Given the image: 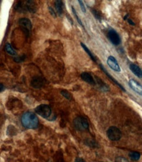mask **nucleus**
Returning a JSON list of instances; mask_svg holds the SVG:
<instances>
[{
  "mask_svg": "<svg viewBox=\"0 0 142 162\" xmlns=\"http://www.w3.org/2000/svg\"><path fill=\"white\" fill-rule=\"evenodd\" d=\"M96 80H97V81H98V84L100 85L101 89L103 90H105V91L108 90V88H107V86H106V85H105L104 83H103L102 81L100 79V78H98V77H97V76H96Z\"/></svg>",
  "mask_w": 142,
  "mask_h": 162,
  "instance_id": "nucleus-19",
  "label": "nucleus"
},
{
  "mask_svg": "<svg viewBox=\"0 0 142 162\" xmlns=\"http://www.w3.org/2000/svg\"><path fill=\"white\" fill-rule=\"evenodd\" d=\"M78 3H79L80 7H81V9L82 10V11L83 13H86V8H85V6L83 1H78Z\"/></svg>",
  "mask_w": 142,
  "mask_h": 162,
  "instance_id": "nucleus-26",
  "label": "nucleus"
},
{
  "mask_svg": "<svg viewBox=\"0 0 142 162\" xmlns=\"http://www.w3.org/2000/svg\"><path fill=\"white\" fill-rule=\"evenodd\" d=\"M72 12H73V14H74V16H75V18L77 19V21L78 22L79 24L80 25H81V26L83 28L85 29V26H84V25H83V22H82L81 20L80 19V18L79 17L78 14H77V12H76V11H75V8H74V7H72Z\"/></svg>",
  "mask_w": 142,
  "mask_h": 162,
  "instance_id": "nucleus-18",
  "label": "nucleus"
},
{
  "mask_svg": "<svg viewBox=\"0 0 142 162\" xmlns=\"http://www.w3.org/2000/svg\"><path fill=\"white\" fill-rule=\"evenodd\" d=\"M140 156V154L139 152H131L129 154L130 158L133 161L139 160Z\"/></svg>",
  "mask_w": 142,
  "mask_h": 162,
  "instance_id": "nucleus-17",
  "label": "nucleus"
},
{
  "mask_svg": "<svg viewBox=\"0 0 142 162\" xmlns=\"http://www.w3.org/2000/svg\"><path fill=\"white\" fill-rule=\"evenodd\" d=\"M37 5L32 0L18 1L14 6V9L19 13H34L37 11Z\"/></svg>",
  "mask_w": 142,
  "mask_h": 162,
  "instance_id": "nucleus-2",
  "label": "nucleus"
},
{
  "mask_svg": "<svg viewBox=\"0 0 142 162\" xmlns=\"http://www.w3.org/2000/svg\"><path fill=\"white\" fill-rule=\"evenodd\" d=\"M74 124L75 129L80 131L87 130L89 128V124L88 122V120L86 118L83 116H77L74 119Z\"/></svg>",
  "mask_w": 142,
  "mask_h": 162,
  "instance_id": "nucleus-3",
  "label": "nucleus"
},
{
  "mask_svg": "<svg viewBox=\"0 0 142 162\" xmlns=\"http://www.w3.org/2000/svg\"><path fill=\"white\" fill-rule=\"evenodd\" d=\"M48 9H49V13H51V14L52 16H53V17L56 18V11H55L53 7H49Z\"/></svg>",
  "mask_w": 142,
  "mask_h": 162,
  "instance_id": "nucleus-23",
  "label": "nucleus"
},
{
  "mask_svg": "<svg viewBox=\"0 0 142 162\" xmlns=\"http://www.w3.org/2000/svg\"><path fill=\"white\" fill-rule=\"evenodd\" d=\"M100 67H101V69H102V70L104 72V73H105V75H107V77H108L109 78V79L111 80L112 81V82H113V83H115V84H116V86H118L120 88H121V89L123 91H124V92H126V90H125V88L123 87V86H122L121 84H120L119 83L118 81L117 80H116L115 79V78H113V76H111V75H109V73L107 71V70L105 69V67H104V66H103L102 65V64H100Z\"/></svg>",
  "mask_w": 142,
  "mask_h": 162,
  "instance_id": "nucleus-12",
  "label": "nucleus"
},
{
  "mask_svg": "<svg viewBox=\"0 0 142 162\" xmlns=\"http://www.w3.org/2000/svg\"><path fill=\"white\" fill-rule=\"evenodd\" d=\"M107 65L110 67V68L111 69H113L116 72H121V67H120L118 62H117V61H116V58L115 57L112 56H109L107 60Z\"/></svg>",
  "mask_w": 142,
  "mask_h": 162,
  "instance_id": "nucleus-8",
  "label": "nucleus"
},
{
  "mask_svg": "<svg viewBox=\"0 0 142 162\" xmlns=\"http://www.w3.org/2000/svg\"><path fill=\"white\" fill-rule=\"evenodd\" d=\"M55 5V10L57 13L58 15L60 16L63 13V2L60 0H57L54 2Z\"/></svg>",
  "mask_w": 142,
  "mask_h": 162,
  "instance_id": "nucleus-14",
  "label": "nucleus"
},
{
  "mask_svg": "<svg viewBox=\"0 0 142 162\" xmlns=\"http://www.w3.org/2000/svg\"><path fill=\"white\" fill-rule=\"evenodd\" d=\"M80 45H81V46H82V48H83V49H84V50H85V52H86L88 54V56H89V57L90 58L91 60H92V61H94V62H96V58H95V56L93 55L92 52L90 50L89 48H88L87 47V46H86V45L84 44V43H80Z\"/></svg>",
  "mask_w": 142,
  "mask_h": 162,
  "instance_id": "nucleus-16",
  "label": "nucleus"
},
{
  "mask_svg": "<svg viewBox=\"0 0 142 162\" xmlns=\"http://www.w3.org/2000/svg\"><path fill=\"white\" fill-rule=\"evenodd\" d=\"M60 93L65 98H66L67 99H68V100L69 101L72 100V96H71V94L69 93L68 91L65 90H62L60 92Z\"/></svg>",
  "mask_w": 142,
  "mask_h": 162,
  "instance_id": "nucleus-20",
  "label": "nucleus"
},
{
  "mask_svg": "<svg viewBox=\"0 0 142 162\" xmlns=\"http://www.w3.org/2000/svg\"><path fill=\"white\" fill-rule=\"evenodd\" d=\"M86 145H88V146H90V147H92V146H95L96 145V143L94 141H92V140H87L86 141Z\"/></svg>",
  "mask_w": 142,
  "mask_h": 162,
  "instance_id": "nucleus-24",
  "label": "nucleus"
},
{
  "mask_svg": "<svg viewBox=\"0 0 142 162\" xmlns=\"http://www.w3.org/2000/svg\"><path fill=\"white\" fill-rule=\"evenodd\" d=\"M21 122L24 127L28 129H36L39 126L37 116L32 112H26L21 118Z\"/></svg>",
  "mask_w": 142,
  "mask_h": 162,
  "instance_id": "nucleus-1",
  "label": "nucleus"
},
{
  "mask_svg": "<svg viewBox=\"0 0 142 162\" xmlns=\"http://www.w3.org/2000/svg\"><path fill=\"white\" fill-rule=\"evenodd\" d=\"M0 86H1V92H2L3 90H4V86L3 85V84L2 83H1V84H0Z\"/></svg>",
  "mask_w": 142,
  "mask_h": 162,
  "instance_id": "nucleus-29",
  "label": "nucleus"
},
{
  "mask_svg": "<svg viewBox=\"0 0 142 162\" xmlns=\"http://www.w3.org/2000/svg\"><path fill=\"white\" fill-rule=\"evenodd\" d=\"M5 51H6L9 54H10V55H11V56H15L17 55V53H16V52L15 51V50L13 48V47L11 46V45L10 43H7L5 44Z\"/></svg>",
  "mask_w": 142,
  "mask_h": 162,
  "instance_id": "nucleus-15",
  "label": "nucleus"
},
{
  "mask_svg": "<svg viewBox=\"0 0 142 162\" xmlns=\"http://www.w3.org/2000/svg\"><path fill=\"white\" fill-rule=\"evenodd\" d=\"M45 84V79L39 76H35L31 80V85L35 88H40Z\"/></svg>",
  "mask_w": 142,
  "mask_h": 162,
  "instance_id": "nucleus-10",
  "label": "nucleus"
},
{
  "mask_svg": "<svg viewBox=\"0 0 142 162\" xmlns=\"http://www.w3.org/2000/svg\"><path fill=\"white\" fill-rule=\"evenodd\" d=\"M75 162H85V161L84 159H82V158H81V157H77V158H76V159H75Z\"/></svg>",
  "mask_w": 142,
  "mask_h": 162,
  "instance_id": "nucleus-27",
  "label": "nucleus"
},
{
  "mask_svg": "<svg viewBox=\"0 0 142 162\" xmlns=\"http://www.w3.org/2000/svg\"><path fill=\"white\" fill-rule=\"evenodd\" d=\"M25 60V56L23 55L22 56H20V57H16L14 58V61L16 62V63H20V62H22L23 61Z\"/></svg>",
  "mask_w": 142,
  "mask_h": 162,
  "instance_id": "nucleus-25",
  "label": "nucleus"
},
{
  "mask_svg": "<svg viewBox=\"0 0 142 162\" xmlns=\"http://www.w3.org/2000/svg\"><path fill=\"white\" fill-rule=\"evenodd\" d=\"M129 67L130 69L131 70V71L136 76L141 78H142V70L137 65H135L134 64H130Z\"/></svg>",
  "mask_w": 142,
  "mask_h": 162,
  "instance_id": "nucleus-13",
  "label": "nucleus"
},
{
  "mask_svg": "<svg viewBox=\"0 0 142 162\" xmlns=\"http://www.w3.org/2000/svg\"><path fill=\"white\" fill-rule=\"evenodd\" d=\"M127 20H128V22L129 23V24H130V25H135V23H134V22H133V21L132 20H131V19H127Z\"/></svg>",
  "mask_w": 142,
  "mask_h": 162,
  "instance_id": "nucleus-28",
  "label": "nucleus"
},
{
  "mask_svg": "<svg viewBox=\"0 0 142 162\" xmlns=\"http://www.w3.org/2000/svg\"><path fill=\"white\" fill-rule=\"evenodd\" d=\"M128 14H126V16H125V17H124V20H127V18H128Z\"/></svg>",
  "mask_w": 142,
  "mask_h": 162,
  "instance_id": "nucleus-30",
  "label": "nucleus"
},
{
  "mask_svg": "<svg viewBox=\"0 0 142 162\" xmlns=\"http://www.w3.org/2000/svg\"><path fill=\"white\" fill-rule=\"evenodd\" d=\"M115 162H130L126 158L123 157H117L115 159Z\"/></svg>",
  "mask_w": 142,
  "mask_h": 162,
  "instance_id": "nucleus-22",
  "label": "nucleus"
},
{
  "mask_svg": "<svg viewBox=\"0 0 142 162\" xmlns=\"http://www.w3.org/2000/svg\"><path fill=\"white\" fill-rule=\"evenodd\" d=\"M130 87L136 93L142 96V86L138 82L134 79H130L128 82Z\"/></svg>",
  "mask_w": 142,
  "mask_h": 162,
  "instance_id": "nucleus-9",
  "label": "nucleus"
},
{
  "mask_svg": "<svg viewBox=\"0 0 142 162\" xmlns=\"http://www.w3.org/2000/svg\"><path fill=\"white\" fill-rule=\"evenodd\" d=\"M107 136L111 141H117L121 138L122 133L119 128L115 126H111L107 129Z\"/></svg>",
  "mask_w": 142,
  "mask_h": 162,
  "instance_id": "nucleus-5",
  "label": "nucleus"
},
{
  "mask_svg": "<svg viewBox=\"0 0 142 162\" xmlns=\"http://www.w3.org/2000/svg\"><path fill=\"white\" fill-rule=\"evenodd\" d=\"M18 24L20 25V28L24 32L26 36L28 37L30 35L32 28V24L30 20H29L26 18H22L18 20Z\"/></svg>",
  "mask_w": 142,
  "mask_h": 162,
  "instance_id": "nucleus-6",
  "label": "nucleus"
},
{
  "mask_svg": "<svg viewBox=\"0 0 142 162\" xmlns=\"http://www.w3.org/2000/svg\"><path fill=\"white\" fill-rule=\"evenodd\" d=\"M35 112L37 115L45 119H48L51 116L52 114L51 107L48 105H45V104L38 105L35 109Z\"/></svg>",
  "mask_w": 142,
  "mask_h": 162,
  "instance_id": "nucleus-4",
  "label": "nucleus"
},
{
  "mask_svg": "<svg viewBox=\"0 0 142 162\" xmlns=\"http://www.w3.org/2000/svg\"><path fill=\"white\" fill-rule=\"evenodd\" d=\"M90 10H91V13L94 14V17L96 18V19H98V20L100 21L101 20H102V16H101V15L100 14V13L98 12V11L94 9H90Z\"/></svg>",
  "mask_w": 142,
  "mask_h": 162,
  "instance_id": "nucleus-21",
  "label": "nucleus"
},
{
  "mask_svg": "<svg viewBox=\"0 0 142 162\" xmlns=\"http://www.w3.org/2000/svg\"><path fill=\"white\" fill-rule=\"evenodd\" d=\"M81 77L85 82L88 83L89 84H91V85H95L96 84V81L93 78V76L90 73H87V72H83L81 74Z\"/></svg>",
  "mask_w": 142,
  "mask_h": 162,
  "instance_id": "nucleus-11",
  "label": "nucleus"
},
{
  "mask_svg": "<svg viewBox=\"0 0 142 162\" xmlns=\"http://www.w3.org/2000/svg\"><path fill=\"white\" fill-rule=\"evenodd\" d=\"M107 37L109 39L113 45L117 46L121 43V39L119 35V34L116 33V31L113 30H111L108 32L107 34Z\"/></svg>",
  "mask_w": 142,
  "mask_h": 162,
  "instance_id": "nucleus-7",
  "label": "nucleus"
}]
</instances>
